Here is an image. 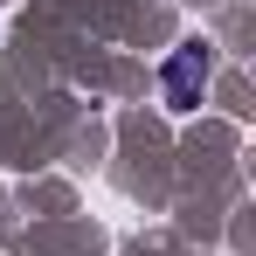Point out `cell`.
Segmentation results:
<instances>
[{
	"label": "cell",
	"mask_w": 256,
	"mask_h": 256,
	"mask_svg": "<svg viewBox=\"0 0 256 256\" xmlns=\"http://www.w3.org/2000/svg\"><path fill=\"white\" fill-rule=\"evenodd\" d=\"M194 90H201V48H180V56L166 62V97H173V111H187Z\"/></svg>",
	"instance_id": "obj_1"
}]
</instances>
